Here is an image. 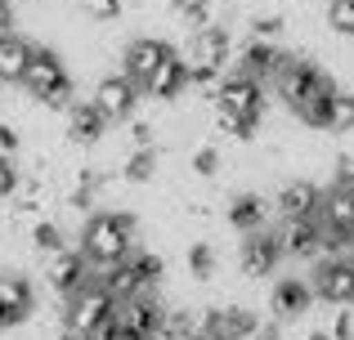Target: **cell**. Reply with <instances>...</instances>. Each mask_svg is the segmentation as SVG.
<instances>
[{
  "instance_id": "obj_3",
  "label": "cell",
  "mask_w": 354,
  "mask_h": 340,
  "mask_svg": "<svg viewBox=\"0 0 354 340\" xmlns=\"http://www.w3.org/2000/svg\"><path fill=\"white\" fill-rule=\"evenodd\" d=\"M90 103L108 117V126H126L130 117H135V108H139V86L126 77V72H104V77L95 81Z\"/></svg>"
},
{
  "instance_id": "obj_5",
  "label": "cell",
  "mask_w": 354,
  "mask_h": 340,
  "mask_svg": "<svg viewBox=\"0 0 354 340\" xmlns=\"http://www.w3.org/2000/svg\"><path fill=\"white\" fill-rule=\"evenodd\" d=\"M171 50H175V45L166 41V36H148V32L126 41V50H121V72H126V77L139 86V94H144L148 77H153V72L171 59Z\"/></svg>"
},
{
  "instance_id": "obj_1",
  "label": "cell",
  "mask_w": 354,
  "mask_h": 340,
  "mask_svg": "<svg viewBox=\"0 0 354 340\" xmlns=\"http://www.w3.org/2000/svg\"><path fill=\"white\" fill-rule=\"evenodd\" d=\"M36 318V287L23 269H0V336L23 332Z\"/></svg>"
},
{
  "instance_id": "obj_17",
  "label": "cell",
  "mask_w": 354,
  "mask_h": 340,
  "mask_svg": "<svg viewBox=\"0 0 354 340\" xmlns=\"http://www.w3.org/2000/svg\"><path fill=\"white\" fill-rule=\"evenodd\" d=\"M323 23L350 41L354 36V0H328V5H323Z\"/></svg>"
},
{
  "instance_id": "obj_12",
  "label": "cell",
  "mask_w": 354,
  "mask_h": 340,
  "mask_svg": "<svg viewBox=\"0 0 354 340\" xmlns=\"http://www.w3.org/2000/svg\"><path fill=\"white\" fill-rule=\"evenodd\" d=\"M144 94L153 99V103H175V99L189 94V63H184V54H180V50H171V59H166L162 68L148 77Z\"/></svg>"
},
{
  "instance_id": "obj_4",
  "label": "cell",
  "mask_w": 354,
  "mask_h": 340,
  "mask_svg": "<svg viewBox=\"0 0 354 340\" xmlns=\"http://www.w3.org/2000/svg\"><path fill=\"white\" fill-rule=\"evenodd\" d=\"M314 305H319V296H314V282L305 273H283L269 287V318H278V323H296Z\"/></svg>"
},
{
  "instance_id": "obj_8",
  "label": "cell",
  "mask_w": 354,
  "mask_h": 340,
  "mask_svg": "<svg viewBox=\"0 0 354 340\" xmlns=\"http://www.w3.org/2000/svg\"><path fill=\"white\" fill-rule=\"evenodd\" d=\"M278 264H283V251H278V242H274V233H247V237H238V273L247 282H265V278H274L278 273Z\"/></svg>"
},
{
  "instance_id": "obj_18",
  "label": "cell",
  "mask_w": 354,
  "mask_h": 340,
  "mask_svg": "<svg viewBox=\"0 0 354 340\" xmlns=\"http://www.w3.org/2000/svg\"><path fill=\"white\" fill-rule=\"evenodd\" d=\"M18 183H23V166H18L14 157H0V206H9V197L18 192Z\"/></svg>"
},
{
  "instance_id": "obj_16",
  "label": "cell",
  "mask_w": 354,
  "mask_h": 340,
  "mask_svg": "<svg viewBox=\"0 0 354 340\" xmlns=\"http://www.w3.org/2000/svg\"><path fill=\"white\" fill-rule=\"evenodd\" d=\"M328 134H354V90H337V94H332Z\"/></svg>"
},
{
  "instance_id": "obj_2",
  "label": "cell",
  "mask_w": 354,
  "mask_h": 340,
  "mask_svg": "<svg viewBox=\"0 0 354 340\" xmlns=\"http://www.w3.org/2000/svg\"><path fill=\"white\" fill-rule=\"evenodd\" d=\"M305 278L314 282L319 305H354V255H323L310 264Z\"/></svg>"
},
{
  "instance_id": "obj_10",
  "label": "cell",
  "mask_w": 354,
  "mask_h": 340,
  "mask_svg": "<svg viewBox=\"0 0 354 340\" xmlns=\"http://www.w3.org/2000/svg\"><path fill=\"white\" fill-rule=\"evenodd\" d=\"M63 81H72V72H68V63L59 59V50H50V45H36L18 86H23L32 99H41V94H50L54 86H63Z\"/></svg>"
},
{
  "instance_id": "obj_11",
  "label": "cell",
  "mask_w": 354,
  "mask_h": 340,
  "mask_svg": "<svg viewBox=\"0 0 354 340\" xmlns=\"http://www.w3.org/2000/svg\"><path fill=\"white\" fill-rule=\"evenodd\" d=\"M41 282L50 291L86 287V255H81V246H63V251L45 255V260H41Z\"/></svg>"
},
{
  "instance_id": "obj_15",
  "label": "cell",
  "mask_w": 354,
  "mask_h": 340,
  "mask_svg": "<svg viewBox=\"0 0 354 340\" xmlns=\"http://www.w3.org/2000/svg\"><path fill=\"white\" fill-rule=\"evenodd\" d=\"M157 170H162V152L157 148H130L126 161H121V179L130 188H148L157 179Z\"/></svg>"
},
{
  "instance_id": "obj_7",
  "label": "cell",
  "mask_w": 354,
  "mask_h": 340,
  "mask_svg": "<svg viewBox=\"0 0 354 340\" xmlns=\"http://www.w3.org/2000/svg\"><path fill=\"white\" fill-rule=\"evenodd\" d=\"M108 318H113V296H108L104 287L86 282V287H77L68 296V327H72V332H81L86 340L95 336Z\"/></svg>"
},
{
  "instance_id": "obj_14",
  "label": "cell",
  "mask_w": 354,
  "mask_h": 340,
  "mask_svg": "<svg viewBox=\"0 0 354 340\" xmlns=\"http://www.w3.org/2000/svg\"><path fill=\"white\" fill-rule=\"evenodd\" d=\"M36 45L27 41L23 32H0V81H9V86H18L27 72V59H32Z\"/></svg>"
},
{
  "instance_id": "obj_6",
  "label": "cell",
  "mask_w": 354,
  "mask_h": 340,
  "mask_svg": "<svg viewBox=\"0 0 354 340\" xmlns=\"http://www.w3.org/2000/svg\"><path fill=\"white\" fill-rule=\"evenodd\" d=\"M269 197H274L278 219H310V215H319V206H323V188L310 174H287V179H278V188L269 192Z\"/></svg>"
},
{
  "instance_id": "obj_13",
  "label": "cell",
  "mask_w": 354,
  "mask_h": 340,
  "mask_svg": "<svg viewBox=\"0 0 354 340\" xmlns=\"http://www.w3.org/2000/svg\"><path fill=\"white\" fill-rule=\"evenodd\" d=\"M319 224H323V228H337V233L346 237V242H354V192H350V188L332 183V188L323 192Z\"/></svg>"
},
{
  "instance_id": "obj_9",
  "label": "cell",
  "mask_w": 354,
  "mask_h": 340,
  "mask_svg": "<svg viewBox=\"0 0 354 340\" xmlns=\"http://www.w3.org/2000/svg\"><path fill=\"white\" fill-rule=\"evenodd\" d=\"M216 108L238 112V117H247V121L260 126L265 112H269V90L251 77H225V86H220V94H216Z\"/></svg>"
},
{
  "instance_id": "obj_19",
  "label": "cell",
  "mask_w": 354,
  "mask_h": 340,
  "mask_svg": "<svg viewBox=\"0 0 354 340\" xmlns=\"http://www.w3.org/2000/svg\"><path fill=\"white\" fill-rule=\"evenodd\" d=\"M14 14H18L14 0H0V32H14Z\"/></svg>"
}]
</instances>
